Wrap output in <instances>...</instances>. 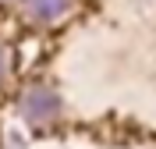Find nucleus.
<instances>
[{
    "label": "nucleus",
    "mask_w": 156,
    "mask_h": 149,
    "mask_svg": "<svg viewBox=\"0 0 156 149\" xmlns=\"http://www.w3.org/2000/svg\"><path fill=\"white\" fill-rule=\"evenodd\" d=\"M7 68H11V53H7V46H0V82L7 78Z\"/></svg>",
    "instance_id": "7ed1b4c3"
},
{
    "label": "nucleus",
    "mask_w": 156,
    "mask_h": 149,
    "mask_svg": "<svg viewBox=\"0 0 156 149\" xmlns=\"http://www.w3.org/2000/svg\"><path fill=\"white\" fill-rule=\"evenodd\" d=\"M18 110H21V117L29 121V124H50V121H57V114H60V96L50 89V85H32V89L21 96Z\"/></svg>",
    "instance_id": "f257e3e1"
},
{
    "label": "nucleus",
    "mask_w": 156,
    "mask_h": 149,
    "mask_svg": "<svg viewBox=\"0 0 156 149\" xmlns=\"http://www.w3.org/2000/svg\"><path fill=\"white\" fill-rule=\"evenodd\" d=\"M25 7H29V18L32 21L50 25V21H57L60 14H68L71 0H25Z\"/></svg>",
    "instance_id": "f03ea898"
}]
</instances>
